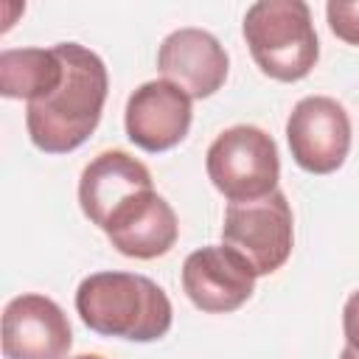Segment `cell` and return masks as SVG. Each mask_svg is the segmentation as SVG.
Masks as SVG:
<instances>
[{
    "label": "cell",
    "mask_w": 359,
    "mask_h": 359,
    "mask_svg": "<svg viewBox=\"0 0 359 359\" xmlns=\"http://www.w3.org/2000/svg\"><path fill=\"white\" fill-rule=\"evenodd\" d=\"M339 359H359V348L345 345V348H342V353H339Z\"/></svg>",
    "instance_id": "2e32d148"
},
{
    "label": "cell",
    "mask_w": 359,
    "mask_h": 359,
    "mask_svg": "<svg viewBox=\"0 0 359 359\" xmlns=\"http://www.w3.org/2000/svg\"><path fill=\"white\" fill-rule=\"evenodd\" d=\"M205 168L227 202H252L278 191L280 160L272 135L238 123L224 129L205 154Z\"/></svg>",
    "instance_id": "277c9868"
},
{
    "label": "cell",
    "mask_w": 359,
    "mask_h": 359,
    "mask_svg": "<svg viewBox=\"0 0 359 359\" xmlns=\"http://www.w3.org/2000/svg\"><path fill=\"white\" fill-rule=\"evenodd\" d=\"M146 191H154L149 168L129 151L112 149L84 165L79 180V205L95 227L107 230L112 216Z\"/></svg>",
    "instance_id": "30bf717a"
},
{
    "label": "cell",
    "mask_w": 359,
    "mask_h": 359,
    "mask_svg": "<svg viewBox=\"0 0 359 359\" xmlns=\"http://www.w3.org/2000/svg\"><path fill=\"white\" fill-rule=\"evenodd\" d=\"M252 266L224 244L194 250L182 264V289L188 300L208 314H227L241 309L255 292Z\"/></svg>",
    "instance_id": "52a82bcc"
},
{
    "label": "cell",
    "mask_w": 359,
    "mask_h": 359,
    "mask_svg": "<svg viewBox=\"0 0 359 359\" xmlns=\"http://www.w3.org/2000/svg\"><path fill=\"white\" fill-rule=\"evenodd\" d=\"M286 140L303 171L331 174L351 151V118L337 98L306 95L289 112Z\"/></svg>",
    "instance_id": "8992f818"
},
{
    "label": "cell",
    "mask_w": 359,
    "mask_h": 359,
    "mask_svg": "<svg viewBox=\"0 0 359 359\" xmlns=\"http://www.w3.org/2000/svg\"><path fill=\"white\" fill-rule=\"evenodd\" d=\"M325 17L342 42L359 45V0H331L325 6Z\"/></svg>",
    "instance_id": "5bb4252c"
},
{
    "label": "cell",
    "mask_w": 359,
    "mask_h": 359,
    "mask_svg": "<svg viewBox=\"0 0 359 359\" xmlns=\"http://www.w3.org/2000/svg\"><path fill=\"white\" fill-rule=\"evenodd\" d=\"M73 359H104V356H98V353H79V356H73Z\"/></svg>",
    "instance_id": "e0dca14e"
},
{
    "label": "cell",
    "mask_w": 359,
    "mask_h": 359,
    "mask_svg": "<svg viewBox=\"0 0 359 359\" xmlns=\"http://www.w3.org/2000/svg\"><path fill=\"white\" fill-rule=\"evenodd\" d=\"M191 95L160 79L140 84L126 101V137L143 151H168L185 140L191 129Z\"/></svg>",
    "instance_id": "9c48e42d"
},
{
    "label": "cell",
    "mask_w": 359,
    "mask_h": 359,
    "mask_svg": "<svg viewBox=\"0 0 359 359\" xmlns=\"http://www.w3.org/2000/svg\"><path fill=\"white\" fill-rule=\"evenodd\" d=\"M227 67V50L210 31L202 28H177L157 50V70L191 98L213 95L224 84Z\"/></svg>",
    "instance_id": "8fae6325"
},
{
    "label": "cell",
    "mask_w": 359,
    "mask_h": 359,
    "mask_svg": "<svg viewBox=\"0 0 359 359\" xmlns=\"http://www.w3.org/2000/svg\"><path fill=\"white\" fill-rule=\"evenodd\" d=\"M342 331H345V342L351 348H359V289L345 300V309H342Z\"/></svg>",
    "instance_id": "9a60e30c"
},
{
    "label": "cell",
    "mask_w": 359,
    "mask_h": 359,
    "mask_svg": "<svg viewBox=\"0 0 359 359\" xmlns=\"http://www.w3.org/2000/svg\"><path fill=\"white\" fill-rule=\"evenodd\" d=\"M244 39L264 76L300 81L320 56L311 8L303 0H258L244 14Z\"/></svg>",
    "instance_id": "3957f363"
},
{
    "label": "cell",
    "mask_w": 359,
    "mask_h": 359,
    "mask_svg": "<svg viewBox=\"0 0 359 359\" xmlns=\"http://www.w3.org/2000/svg\"><path fill=\"white\" fill-rule=\"evenodd\" d=\"M104 233L121 255L151 261L177 244L180 224L174 208L157 191H146L121 208Z\"/></svg>",
    "instance_id": "7c38bea8"
},
{
    "label": "cell",
    "mask_w": 359,
    "mask_h": 359,
    "mask_svg": "<svg viewBox=\"0 0 359 359\" xmlns=\"http://www.w3.org/2000/svg\"><path fill=\"white\" fill-rule=\"evenodd\" d=\"M56 50L65 65L62 84L25 107L28 137L45 154H67L95 132L109 87L98 53L79 42H59Z\"/></svg>",
    "instance_id": "6da1fadb"
},
{
    "label": "cell",
    "mask_w": 359,
    "mask_h": 359,
    "mask_svg": "<svg viewBox=\"0 0 359 359\" xmlns=\"http://www.w3.org/2000/svg\"><path fill=\"white\" fill-rule=\"evenodd\" d=\"M224 247L236 250L255 275L278 272L294 244V222L292 205L283 191H272L264 199L252 202H230L222 224Z\"/></svg>",
    "instance_id": "5b68a950"
},
{
    "label": "cell",
    "mask_w": 359,
    "mask_h": 359,
    "mask_svg": "<svg viewBox=\"0 0 359 359\" xmlns=\"http://www.w3.org/2000/svg\"><path fill=\"white\" fill-rule=\"evenodd\" d=\"M81 323L101 334L132 342H154L168 334L174 311L168 294L146 275L93 272L76 289Z\"/></svg>",
    "instance_id": "7a4b0ae2"
},
{
    "label": "cell",
    "mask_w": 359,
    "mask_h": 359,
    "mask_svg": "<svg viewBox=\"0 0 359 359\" xmlns=\"http://www.w3.org/2000/svg\"><path fill=\"white\" fill-rule=\"evenodd\" d=\"M73 331L62 306L45 294H17L3 309L6 359H65Z\"/></svg>",
    "instance_id": "ba28073f"
},
{
    "label": "cell",
    "mask_w": 359,
    "mask_h": 359,
    "mask_svg": "<svg viewBox=\"0 0 359 359\" xmlns=\"http://www.w3.org/2000/svg\"><path fill=\"white\" fill-rule=\"evenodd\" d=\"M65 79L62 56L53 48H6L0 53V93L25 104L50 95Z\"/></svg>",
    "instance_id": "4fadbf2b"
}]
</instances>
